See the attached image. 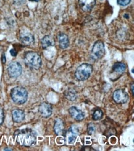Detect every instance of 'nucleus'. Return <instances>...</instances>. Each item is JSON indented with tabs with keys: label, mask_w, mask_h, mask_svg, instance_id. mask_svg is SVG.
I'll use <instances>...</instances> for the list:
<instances>
[{
	"label": "nucleus",
	"mask_w": 134,
	"mask_h": 151,
	"mask_svg": "<svg viewBox=\"0 0 134 151\" xmlns=\"http://www.w3.org/2000/svg\"><path fill=\"white\" fill-rule=\"evenodd\" d=\"M131 2V0H117V3L119 6H126Z\"/></svg>",
	"instance_id": "obj_20"
},
{
	"label": "nucleus",
	"mask_w": 134,
	"mask_h": 151,
	"mask_svg": "<svg viewBox=\"0 0 134 151\" xmlns=\"http://www.w3.org/2000/svg\"><path fill=\"white\" fill-rule=\"evenodd\" d=\"M14 138L19 145L30 147L37 142V133L30 128H25L17 130L14 133Z\"/></svg>",
	"instance_id": "obj_1"
},
{
	"label": "nucleus",
	"mask_w": 134,
	"mask_h": 151,
	"mask_svg": "<svg viewBox=\"0 0 134 151\" xmlns=\"http://www.w3.org/2000/svg\"><path fill=\"white\" fill-rule=\"evenodd\" d=\"M41 46L43 49H46L47 47L54 46L55 44V42L53 37L49 35H46L41 40Z\"/></svg>",
	"instance_id": "obj_16"
},
{
	"label": "nucleus",
	"mask_w": 134,
	"mask_h": 151,
	"mask_svg": "<svg viewBox=\"0 0 134 151\" xmlns=\"http://www.w3.org/2000/svg\"><path fill=\"white\" fill-rule=\"evenodd\" d=\"M80 8L84 12H90L96 4V0H79Z\"/></svg>",
	"instance_id": "obj_11"
},
{
	"label": "nucleus",
	"mask_w": 134,
	"mask_h": 151,
	"mask_svg": "<svg viewBox=\"0 0 134 151\" xmlns=\"http://www.w3.org/2000/svg\"><path fill=\"white\" fill-rule=\"evenodd\" d=\"M10 53H11V56H14V57L16 56H17V51H16L14 49H12V50H11V51H10Z\"/></svg>",
	"instance_id": "obj_23"
},
{
	"label": "nucleus",
	"mask_w": 134,
	"mask_h": 151,
	"mask_svg": "<svg viewBox=\"0 0 134 151\" xmlns=\"http://www.w3.org/2000/svg\"><path fill=\"white\" fill-rule=\"evenodd\" d=\"M12 119L14 122L19 123L22 122L25 119L24 112L20 109H14L12 112Z\"/></svg>",
	"instance_id": "obj_13"
},
{
	"label": "nucleus",
	"mask_w": 134,
	"mask_h": 151,
	"mask_svg": "<svg viewBox=\"0 0 134 151\" xmlns=\"http://www.w3.org/2000/svg\"><path fill=\"white\" fill-rule=\"evenodd\" d=\"M79 134V129L76 126H72L68 129L66 133L67 142L69 145H73L75 142L77 137Z\"/></svg>",
	"instance_id": "obj_8"
},
{
	"label": "nucleus",
	"mask_w": 134,
	"mask_h": 151,
	"mask_svg": "<svg viewBox=\"0 0 134 151\" xmlns=\"http://www.w3.org/2000/svg\"><path fill=\"white\" fill-rule=\"evenodd\" d=\"M64 96L69 101H75L77 98V93L73 89H68L64 92Z\"/></svg>",
	"instance_id": "obj_18"
},
{
	"label": "nucleus",
	"mask_w": 134,
	"mask_h": 151,
	"mask_svg": "<svg viewBox=\"0 0 134 151\" xmlns=\"http://www.w3.org/2000/svg\"><path fill=\"white\" fill-rule=\"evenodd\" d=\"M103 111L100 109H96L93 114V119L94 120H99L103 117Z\"/></svg>",
	"instance_id": "obj_19"
},
{
	"label": "nucleus",
	"mask_w": 134,
	"mask_h": 151,
	"mask_svg": "<svg viewBox=\"0 0 134 151\" xmlns=\"http://www.w3.org/2000/svg\"><path fill=\"white\" fill-rule=\"evenodd\" d=\"M69 112L72 117L77 121H82L84 119V114L80 110L77 109L76 107H71L69 109Z\"/></svg>",
	"instance_id": "obj_12"
},
{
	"label": "nucleus",
	"mask_w": 134,
	"mask_h": 151,
	"mask_svg": "<svg viewBox=\"0 0 134 151\" xmlns=\"http://www.w3.org/2000/svg\"><path fill=\"white\" fill-rule=\"evenodd\" d=\"M22 68L17 62L14 61L11 63L8 67V72L11 78H17L22 73Z\"/></svg>",
	"instance_id": "obj_6"
},
{
	"label": "nucleus",
	"mask_w": 134,
	"mask_h": 151,
	"mask_svg": "<svg viewBox=\"0 0 134 151\" xmlns=\"http://www.w3.org/2000/svg\"><path fill=\"white\" fill-rule=\"evenodd\" d=\"M20 40L22 44L26 46L32 45L35 42V38L32 33L24 32L20 33Z\"/></svg>",
	"instance_id": "obj_10"
},
{
	"label": "nucleus",
	"mask_w": 134,
	"mask_h": 151,
	"mask_svg": "<svg viewBox=\"0 0 134 151\" xmlns=\"http://www.w3.org/2000/svg\"><path fill=\"white\" fill-rule=\"evenodd\" d=\"M11 98L17 104H23L28 98V93L25 89L21 86L14 88L11 93Z\"/></svg>",
	"instance_id": "obj_2"
},
{
	"label": "nucleus",
	"mask_w": 134,
	"mask_h": 151,
	"mask_svg": "<svg viewBox=\"0 0 134 151\" xmlns=\"http://www.w3.org/2000/svg\"><path fill=\"white\" fill-rule=\"evenodd\" d=\"M54 129L56 134L58 135L62 134V133H64V125L62 120L58 119L55 121L54 125Z\"/></svg>",
	"instance_id": "obj_15"
},
{
	"label": "nucleus",
	"mask_w": 134,
	"mask_h": 151,
	"mask_svg": "<svg viewBox=\"0 0 134 151\" xmlns=\"http://www.w3.org/2000/svg\"><path fill=\"white\" fill-rule=\"evenodd\" d=\"M112 98H113V100L117 104H125L128 101L129 95L127 93L122 90V89H119V90H117L114 92Z\"/></svg>",
	"instance_id": "obj_7"
},
{
	"label": "nucleus",
	"mask_w": 134,
	"mask_h": 151,
	"mask_svg": "<svg viewBox=\"0 0 134 151\" xmlns=\"http://www.w3.org/2000/svg\"><path fill=\"white\" fill-rule=\"evenodd\" d=\"M131 90H132V93L133 94V84H132L131 86Z\"/></svg>",
	"instance_id": "obj_26"
},
{
	"label": "nucleus",
	"mask_w": 134,
	"mask_h": 151,
	"mask_svg": "<svg viewBox=\"0 0 134 151\" xmlns=\"http://www.w3.org/2000/svg\"><path fill=\"white\" fill-rule=\"evenodd\" d=\"M1 61L3 64H5L6 63V56H5V54L3 52L2 54V57H1Z\"/></svg>",
	"instance_id": "obj_24"
},
{
	"label": "nucleus",
	"mask_w": 134,
	"mask_h": 151,
	"mask_svg": "<svg viewBox=\"0 0 134 151\" xmlns=\"http://www.w3.org/2000/svg\"><path fill=\"white\" fill-rule=\"evenodd\" d=\"M58 38L59 46L61 49H66L68 47L69 45V40L66 34L61 33L58 35Z\"/></svg>",
	"instance_id": "obj_14"
},
{
	"label": "nucleus",
	"mask_w": 134,
	"mask_h": 151,
	"mask_svg": "<svg viewBox=\"0 0 134 151\" xmlns=\"http://www.w3.org/2000/svg\"><path fill=\"white\" fill-rule=\"evenodd\" d=\"M93 72V67L89 64L84 63L77 67L75 73L76 78L79 81L87 80Z\"/></svg>",
	"instance_id": "obj_4"
},
{
	"label": "nucleus",
	"mask_w": 134,
	"mask_h": 151,
	"mask_svg": "<svg viewBox=\"0 0 134 151\" xmlns=\"http://www.w3.org/2000/svg\"><path fill=\"white\" fill-rule=\"evenodd\" d=\"M30 1H33V2H38L40 0H29Z\"/></svg>",
	"instance_id": "obj_27"
},
{
	"label": "nucleus",
	"mask_w": 134,
	"mask_h": 151,
	"mask_svg": "<svg viewBox=\"0 0 134 151\" xmlns=\"http://www.w3.org/2000/svg\"><path fill=\"white\" fill-rule=\"evenodd\" d=\"M126 65L122 63H117L112 67V70L119 74H122L124 73Z\"/></svg>",
	"instance_id": "obj_17"
},
{
	"label": "nucleus",
	"mask_w": 134,
	"mask_h": 151,
	"mask_svg": "<svg viewBox=\"0 0 134 151\" xmlns=\"http://www.w3.org/2000/svg\"><path fill=\"white\" fill-rule=\"evenodd\" d=\"M105 53V47L103 42L101 40H98L95 43L92 49H91L90 58L91 59L96 61L103 57Z\"/></svg>",
	"instance_id": "obj_5"
},
{
	"label": "nucleus",
	"mask_w": 134,
	"mask_h": 151,
	"mask_svg": "<svg viewBox=\"0 0 134 151\" xmlns=\"http://www.w3.org/2000/svg\"><path fill=\"white\" fill-rule=\"evenodd\" d=\"M4 150H12L11 149H8V148H6V149H4Z\"/></svg>",
	"instance_id": "obj_28"
},
{
	"label": "nucleus",
	"mask_w": 134,
	"mask_h": 151,
	"mask_svg": "<svg viewBox=\"0 0 134 151\" xmlns=\"http://www.w3.org/2000/svg\"><path fill=\"white\" fill-rule=\"evenodd\" d=\"M24 61L27 66L36 70L39 69L42 64L40 56L35 52H27L24 56Z\"/></svg>",
	"instance_id": "obj_3"
},
{
	"label": "nucleus",
	"mask_w": 134,
	"mask_h": 151,
	"mask_svg": "<svg viewBox=\"0 0 134 151\" xmlns=\"http://www.w3.org/2000/svg\"><path fill=\"white\" fill-rule=\"evenodd\" d=\"M4 121V112L3 109L0 107V126L2 125Z\"/></svg>",
	"instance_id": "obj_22"
},
{
	"label": "nucleus",
	"mask_w": 134,
	"mask_h": 151,
	"mask_svg": "<svg viewBox=\"0 0 134 151\" xmlns=\"http://www.w3.org/2000/svg\"><path fill=\"white\" fill-rule=\"evenodd\" d=\"M39 112L43 117L47 118L50 116L53 112V108L51 104L48 102L41 103L38 109Z\"/></svg>",
	"instance_id": "obj_9"
},
{
	"label": "nucleus",
	"mask_w": 134,
	"mask_h": 151,
	"mask_svg": "<svg viewBox=\"0 0 134 151\" xmlns=\"http://www.w3.org/2000/svg\"><path fill=\"white\" fill-rule=\"evenodd\" d=\"M87 130H88V134L91 135V134H92L93 133V132L95 131V127H94V126L93 125L90 124L88 126V129Z\"/></svg>",
	"instance_id": "obj_21"
},
{
	"label": "nucleus",
	"mask_w": 134,
	"mask_h": 151,
	"mask_svg": "<svg viewBox=\"0 0 134 151\" xmlns=\"http://www.w3.org/2000/svg\"><path fill=\"white\" fill-rule=\"evenodd\" d=\"M22 1H24V0H14L15 3H16L17 4H20V3H22Z\"/></svg>",
	"instance_id": "obj_25"
}]
</instances>
